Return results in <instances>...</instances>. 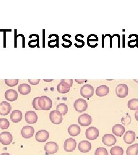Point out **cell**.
I'll use <instances>...</instances> for the list:
<instances>
[{
    "label": "cell",
    "mask_w": 138,
    "mask_h": 155,
    "mask_svg": "<svg viewBox=\"0 0 138 155\" xmlns=\"http://www.w3.org/2000/svg\"><path fill=\"white\" fill-rule=\"evenodd\" d=\"M11 104L6 101H3L0 104V114L2 116H7L11 111Z\"/></svg>",
    "instance_id": "cell-16"
},
{
    "label": "cell",
    "mask_w": 138,
    "mask_h": 155,
    "mask_svg": "<svg viewBox=\"0 0 138 155\" xmlns=\"http://www.w3.org/2000/svg\"><path fill=\"white\" fill-rule=\"evenodd\" d=\"M18 91L20 94L25 95L30 93L31 91V87L27 83H22L20 84L18 87Z\"/></svg>",
    "instance_id": "cell-25"
},
{
    "label": "cell",
    "mask_w": 138,
    "mask_h": 155,
    "mask_svg": "<svg viewBox=\"0 0 138 155\" xmlns=\"http://www.w3.org/2000/svg\"><path fill=\"white\" fill-rule=\"evenodd\" d=\"M121 122L124 125H130V123L131 122V116L127 114L126 116L122 117V118L121 119Z\"/></svg>",
    "instance_id": "cell-32"
},
{
    "label": "cell",
    "mask_w": 138,
    "mask_h": 155,
    "mask_svg": "<svg viewBox=\"0 0 138 155\" xmlns=\"http://www.w3.org/2000/svg\"><path fill=\"white\" fill-rule=\"evenodd\" d=\"M80 94L85 98H91L94 94V88L90 84H85L81 88Z\"/></svg>",
    "instance_id": "cell-3"
},
{
    "label": "cell",
    "mask_w": 138,
    "mask_h": 155,
    "mask_svg": "<svg viewBox=\"0 0 138 155\" xmlns=\"http://www.w3.org/2000/svg\"><path fill=\"white\" fill-rule=\"evenodd\" d=\"M88 106V105L87 102L82 98H79L76 100L74 103V109L79 113H82L83 111L86 110Z\"/></svg>",
    "instance_id": "cell-5"
},
{
    "label": "cell",
    "mask_w": 138,
    "mask_h": 155,
    "mask_svg": "<svg viewBox=\"0 0 138 155\" xmlns=\"http://www.w3.org/2000/svg\"><path fill=\"white\" fill-rule=\"evenodd\" d=\"M136 138V134L133 130H128L123 137L124 142L127 144H133Z\"/></svg>",
    "instance_id": "cell-18"
},
{
    "label": "cell",
    "mask_w": 138,
    "mask_h": 155,
    "mask_svg": "<svg viewBox=\"0 0 138 155\" xmlns=\"http://www.w3.org/2000/svg\"><path fill=\"white\" fill-rule=\"evenodd\" d=\"M10 126V122L6 118H0V127L2 129H7Z\"/></svg>",
    "instance_id": "cell-30"
},
{
    "label": "cell",
    "mask_w": 138,
    "mask_h": 155,
    "mask_svg": "<svg viewBox=\"0 0 138 155\" xmlns=\"http://www.w3.org/2000/svg\"><path fill=\"white\" fill-rule=\"evenodd\" d=\"M135 119L136 121H138V110L136 111L135 113Z\"/></svg>",
    "instance_id": "cell-40"
},
{
    "label": "cell",
    "mask_w": 138,
    "mask_h": 155,
    "mask_svg": "<svg viewBox=\"0 0 138 155\" xmlns=\"http://www.w3.org/2000/svg\"><path fill=\"white\" fill-rule=\"evenodd\" d=\"M116 95L119 98H125L126 97L129 92V89L127 84L122 83L119 84L116 86Z\"/></svg>",
    "instance_id": "cell-4"
},
{
    "label": "cell",
    "mask_w": 138,
    "mask_h": 155,
    "mask_svg": "<svg viewBox=\"0 0 138 155\" xmlns=\"http://www.w3.org/2000/svg\"><path fill=\"white\" fill-rule=\"evenodd\" d=\"M11 155L9 153H2L1 155Z\"/></svg>",
    "instance_id": "cell-42"
},
{
    "label": "cell",
    "mask_w": 138,
    "mask_h": 155,
    "mask_svg": "<svg viewBox=\"0 0 138 155\" xmlns=\"http://www.w3.org/2000/svg\"><path fill=\"white\" fill-rule=\"evenodd\" d=\"M13 140V136L9 132H4L0 133V142L5 145H8L11 143Z\"/></svg>",
    "instance_id": "cell-11"
},
{
    "label": "cell",
    "mask_w": 138,
    "mask_h": 155,
    "mask_svg": "<svg viewBox=\"0 0 138 155\" xmlns=\"http://www.w3.org/2000/svg\"><path fill=\"white\" fill-rule=\"evenodd\" d=\"M56 110L59 111L62 116H65L68 112V107L65 104H59L56 107Z\"/></svg>",
    "instance_id": "cell-28"
},
{
    "label": "cell",
    "mask_w": 138,
    "mask_h": 155,
    "mask_svg": "<svg viewBox=\"0 0 138 155\" xmlns=\"http://www.w3.org/2000/svg\"><path fill=\"white\" fill-rule=\"evenodd\" d=\"M75 81L78 84H82V83H84V82H86L88 81L87 79H76Z\"/></svg>",
    "instance_id": "cell-39"
},
{
    "label": "cell",
    "mask_w": 138,
    "mask_h": 155,
    "mask_svg": "<svg viewBox=\"0 0 138 155\" xmlns=\"http://www.w3.org/2000/svg\"><path fill=\"white\" fill-rule=\"evenodd\" d=\"M92 149V144L86 140L81 141L78 144V150L82 153H88Z\"/></svg>",
    "instance_id": "cell-17"
},
{
    "label": "cell",
    "mask_w": 138,
    "mask_h": 155,
    "mask_svg": "<svg viewBox=\"0 0 138 155\" xmlns=\"http://www.w3.org/2000/svg\"><path fill=\"white\" fill-rule=\"evenodd\" d=\"M5 97L6 100L10 102H13L17 100L18 93L16 90L13 89H9L6 91Z\"/></svg>",
    "instance_id": "cell-19"
},
{
    "label": "cell",
    "mask_w": 138,
    "mask_h": 155,
    "mask_svg": "<svg viewBox=\"0 0 138 155\" xmlns=\"http://www.w3.org/2000/svg\"><path fill=\"white\" fill-rule=\"evenodd\" d=\"M99 41V38L95 34L89 35L87 38V44L89 47L95 48L98 45L97 42Z\"/></svg>",
    "instance_id": "cell-21"
},
{
    "label": "cell",
    "mask_w": 138,
    "mask_h": 155,
    "mask_svg": "<svg viewBox=\"0 0 138 155\" xmlns=\"http://www.w3.org/2000/svg\"><path fill=\"white\" fill-rule=\"evenodd\" d=\"M49 138V133L46 130H40L35 136V139L37 141L44 143Z\"/></svg>",
    "instance_id": "cell-14"
},
{
    "label": "cell",
    "mask_w": 138,
    "mask_h": 155,
    "mask_svg": "<svg viewBox=\"0 0 138 155\" xmlns=\"http://www.w3.org/2000/svg\"><path fill=\"white\" fill-rule=\"evenodd\" d=\"M25 119L26 122L29 124H33L37 122L38 117L37 114L33 111H28L25 114Z\"/></svg>",
    "instance_id": "cell-13"
},
{
    "label": "cell",
    "mask_w": 138,
    "mask_h": 155,
    "mask_svg": "<svg viewBox=\"0 0 138 155\" xmlns=\"http://www.w3.org/2000/svg\"><path fill=\"white\" fill-rule=\"evenodd\" d=\"M73 83L72 79H62L57 86V90L61 94H66L70 91Z\"/></svg>",
    "instance_id": "cell-1"
},
{
    "label": "cell",
    "mask_w": 138,
    "mask_h": 155,
    "mask_svg": "<svg viewBox=\"0 0 138 155\" xmlns=\"http://www.w3.org/2000/svg\"><path fill=\"white\" fill-rule=\"evenodd\" d=\"M75 39L76 40V41H77V43H76L74 45H75V46L76 47H77V48H82L83 47V46H84V45H85V42L82 40H79V39H78L77 38H76V37H75Z\"/></svg>",
    "instance_id": "cell-36"
},
{
    "label": "cell",
    "mask_w": 138,
    "mask_h": 155,
    "mask_svg": "<svg viewBox=\"0 0 138 155\" xmlns=\"http://www.w3.org/2000/svg\"><path fill=\"white\" fill-rule=\"evenodd\" d=\"M35 130L31 126H25L21 130V134L24 139H31L34 134Z\"/></svg>",
    "instance_id": "cell-12"
},
{
    "label": "cell",
    "mask_w": 138,
    "mask_h": 155,
    "mask_svg": "<svg viewBox=\"0 0 138 155\" xmlns=\"http://www.w3.org/2000/svg\"><path fill=\"white\" fill-rule=\"evenodd\" d=\"M29 83H31L32 85H37L40 82V79H28Z\"/></svg>",
    "instance_id": "cell-38"
},
{
    "label": "cell",
    "mask_w": 138,
    "mask_h": 155,
    "mask_svg": "<svg viewBox=\"0 0 138 155\" xmlns=\"http://www.w3.org/2000/svg\"><path fill=\"white\" fill-rule=\"evenodd\" d=\"M138 39H136L135 40H131L128 41V47L130 48H133L136 46L138 47Z\"/></svg>",
    "instance_id": "cell-35"
},
{
    "label": "cell",
    "mask_w": 138,
    "mask_h": 155,
    "mask_svg": "<svg viewBox=\"0 0 138 155\" xmlns=\"http://www.w3.org/2000/svg\"><path fill=\"white\" fill-rule=\"evenodd\" d=\"M128 107L131 110H138V99H132L128 102Z\"/></svg>",
    "instance_id": "cell-27"
},
{
    "label": "cell",
    "mask_w": 138,
    "mask_h": 155,
    "mask_svg": "<svg viewBox=\"0 0 138 155\" xmlns=\"http://www.w3.org/2000/svg\"><path fill=\"white\" fill-rule=\"evenodd\" d=\"M68 133L72 137L77 136L81 133V128L77 124H72L68 127Z\"/></svg>",
    "instance_id": "cell-23"
},
{
    "label": "cell",
    "mask_w": 138,
    "mask_h": 155,
    "mask_svg": "<svg viewBox=\"0 0 138 155\" xmlns=\"http://www.w3.org/2000/svg\"><path fill=\"white\" fill-rule=\"evenodd\" d=\"M95 155H108V151L105 148L100 147L98 148L96 150Z\"/></svg>",
    "instance_id": "cell-33"
},
{
    "label": "cell",
    "mask_w": 138,
    "mask_h": 155,
    "mask_svg": "<svg viewBox=\"0 0 138 155\" xmlns=\"http://www.w3.org/2000/svg\"><path fill=\"white\" fill-rule=\"evenodd\" d=\"M86 137L90 140H94L97 139L99 136V130L97 127H92L86 129Z\"/></svg>",
    "instance_id": "cell-6"
},
{
    "label": "cell",
    "mask_w": 138,
    "mask_h": 155,
    "mask_svg": "<svg viewBox=\"0 0 138 155\" xmlns=\"http://www.w3.org/2000/svg\"><path fill=\"white\" fill-rule=\"evenodd\" d=\"M39 97H36L33 99L32 101V106L33 108L36 110H40L41 109L39 107V104H38V101H39Z\"/></svg>",
    "instance_id": "cell-34"
},
{
    "label": "cell",
    "mask_w": 138,
    "mask_h": 155,
    "mask_svg": "<svg viewBox=\"0 0 138 155\" xmlns=\"http://www.w3.org/2000/svg\"><path fill=\"white\" fill-rule=\"evenodd\" d=\"M76 145H77L76 141L74 139L70 138L65 140L64 143L63 148L66 152H72L76 149Z\"/></svg>",
    "instance_id": "cell-10"
},
{
    "label": "cell",
    "mask_w": 138,
    "mask_h": 155,
    "mask_svg": "<svg viewBox=\"0 0 138 155\" xmlns=\"http://www.w3.org/2000/svg\"><path fill=\"white\" fill-rule=\"evenodd\" d=\"M38 104L41 110H49L52 106V100L48 97L44 95L39 97Z\"/></svg>",
    "instance_id": "cell-2"
},
{
    "label": "cell",
    "mask_w": 138,
    "mask_h": 155,
    "mask_svg": "<svg viewBox=\"0 0 138 155\" xmlns=\"http://www.w3.org/2000/svg\"><path fill=\"white\" fill-rule=\"evenodd\" d=\"M44 81L45 82H51L53 81V79H49V80H47V79H44Z\"/></svg>",
    "instance_id": "cell-41"
},
{
    "label": "cell",
    "mask_w": 138,
    "mask_h": 155,
    "mask_svg": "<svg viewBox=\"0 0 138 155\" xmlns=\"http://www.w3.org/2000/svg\"><path fill=\"white\" fill-rule=\"evenodd\" d=\"M50 119L51 122L54 124L59 125L62 122V115L57 110L52 111L50 114Z\"/></svg>",
    "instance_id": "cell-8"
},
{
    "label": "cell",
    "mask_w": 138,
    "mask_h": 155,
    "mask_svg": "<svg viewBox=\"0 0 138 155\" xmlns=\"http://www.w3.org/2000/svg\"><path fill=\"white\" fill-rule=\"evenodd\" d=\"M125 131V127L121 124H116L112 127V133L117 137H122Z\"/></svg>",
    "instance_id": "cell-20"
},
{
    "label": "cell",
    "mask_w": 138,
    "mask_h": 155,
    "mask_svg": "<svg viewBox=\"0 0 138 155\" xmlns=\"http://www.w3.org/2000/svg\"><path fill=\"white\" fill-rule=\"evenodd\" d=\"M78 121L80 125L82 127H88L92 124V117L89 115L88 114L85 113L83 114L78 117Z\"/></svg>",
    "instance_id": "cell-9"
},
{
    "label": "cell",
    "mask_w": 138,
    "mask_h": 155,
    "mask_svg": "<svg viewBox=\"0 0 138 155\" xmlns=\"http://www.w3.org/2000/svg\"><path fill=\"white\" fill-rule=\"evenodd\" d=\"M117 142L116 138L111 134H106L103 137V143L108 147H110L116 144Z\"/></svg>",
    "instance_id": "cell-15"
},
{
    "label": "cell",
    "mask_w": 138,
    "mask_h": 155,
    "mask_svg": "<svg viewBox=\"0 0 138 155\" xmlns=\"http://www.w3.org/2000/svg\"><path fill=\"white\" fill-rule=\"evenodd\" d=\"M110 153L111 155H123L124 150L122 147L116 146L110 149Z\"/></svg>",
    "instance_id": "cell-29"
},
{
    "label": "cell",
    "mask_w": 138,
    "mask_h": 155,
    "mask_svg": "<svg viewBox=\"0 0 138 155\" xmlns=\"http://www.w3.org/2000/svg\"><path fill=\"white\" fill-rule=\"evenodd\" d=\"M59 150L58 145L55 142L50 141L47 143L44 146V150L47 154L54 155Z\"/></svg>",
    "instance_id": "cell-7"
},
{
    "label": "cell",
    "mask_w": 138,
    "mask_h": 155,
    "mask_svg": "<svg viewBox=\"0 0 138 155\" xmlns=\"http://www.w3.org/2000/svg\"><path fill=\"white\" fill-rule=\"evenodd\" d=\"M22 113L19 110H15L12 112L11 119L12 121L14 123H17L22 121Z\"/></svg>",
    "instance_id": "cell-24"
},
{
    "label": "cell",
    "mask_w": 138,
    "mask_h": 155,
    "mask_svg": "<svg viewBox=\"0 0 138 155\" xmlns=\"http://www.w3.org/2000/svg\"><path fill=\"white\" fill-rule=\"evenodd\" d=\"M109 93V88L106 85H101L97 87L96 93L99 97H104Z\"/></svg>",
    "instance_id": "cell-22"
},
{
    "label": "cell",
    "mask_w": 138,
    "mask_h": 155,
    "mask_svg": "<svg viewBox=\"0 0 138 155\" xmlns=\"http://www.w3.org/2000/svg\"><path fill=\"white\" fill-rule=\"evenodd\" d=\"M48 45L50 47H51V48H54L56 46H57L58 47V39L50 40L48 43Z\"/></svg>",
    "instance_id": "cell-37"
},
{
    "label": "cell",
    "mask_w": 138,
    "mask_h": 155,
    "mask_svg": "<svg viewBox=\"0 0 138 155\" xmlns=\"http://www.w3.org/2000/svg\"><path fill=\"white\" fill-rule=\"evenodd\" d=\"M19 82V79H5V84L9 87L16 86Z\"/></svg>",
    "instance_id": "cell-31"
},
{
    "label": "cell",
    "mask_w": 138,
    "mask_h": 155,
    "mask_svg": "<svg viewBox=\"0 0 138 155\" xmlns=\"http://www.w3.org/2000/svg\"><path fill=\"white\" fill-rule=\"evenodd\" d=\"M127 155H138V144H135L128 147L126 150Z\"/></svg>",
    "instance_id": "cell-26"
}]
</instances>
